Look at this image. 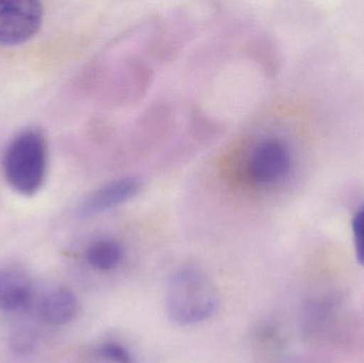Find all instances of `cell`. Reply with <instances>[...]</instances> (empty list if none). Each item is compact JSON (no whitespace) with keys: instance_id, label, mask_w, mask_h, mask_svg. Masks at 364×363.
Returning a JSON list of instances; mask_svg holds the SVG:
<instances>
[{"instance_id":"4","label":"cell","mask_w":364,"mask_h":363,"mask_svg":"<svg viewBox=\"0 0 364 363\" xmlns=\"http://www.w3.org/2000/svg\"><path fill=\"white\" fill-rule=\"evenodd\" d=\"M44 16L42 4L34 0H0V45L15 46L36 36Z\"/></svg>"},{"instance_id":"7","label":"cell","mask_w":364,"mask_h":363,"mask_svg":"<svg viewBox=\"0 0 364 363\" xmlns=\"http://www.w3.org/2000/svg\"><path fill=\"white\" fill-rule=\"evenodd\" d=\"M78 313V300L66 287L51 289L38 303V315L47 325L62 326L70 323Z\"/></svg>"},{"instance_id":"8","label":"cell","mask_w":364,"mask_h":363,"mask_svg":"<svg viewBox=\"0 0 364 363\" xmlns=\"http://www.w3.org/2000/svg\"><path fill=\"white\" fill-rule=\"evenodd\" d=\"M124 249L114 239L104 238L94 241L87 246L85 259L94 270L109 272L119 266L123 260Z\"/></svg>"},{"instance_id":"2","label":"cell","mask_w":364,"mask_h":363,"mask_svg":"<svg viewBox=\"0 0 364 363\" xmlns=\"http://www.w3.org/2000/svg\"><path fill=\"white\" fill-rule=\"evenodd\" d=\"M4 178L21 195H34L46 177L47 145L36 128L23 130L13 138L2 159Z\"/></svg>"},{"instance_id":"10","label":"cell","mask_w":364,"mask_h":363,"mask_svg":"<svg viewBox=\"0 0 364 363\" xmlns=\"http://www.w3.org/2000/svg\"><path fill=\"white\" fill-rule=\"evenodd\" d=\"M353 232L357 259L364 266V204L357 211L353 220Z\"/></svg>"},{"instance_id":"3","label":"cell","mask_w":364,"mask_h":363,"mask_svg":"<svg viewBox=\"0 0 364 363\" xmlns=\"http://www.w3.org/2000/svg\"><path fill=\"white\" fill-rule=\"evenodd\" d=\"M292 168V155L286 143L267 138L252 146L246 161L248 176L259 185H273L284 180Z\"/></svg>"},{"instance_id":"1","label":"cell","mask_w":364,"mask_h":363,"mask_svg":"<svg viewBox=\"0 0 364 363\" xmlns=\"http://www.w3.org/2000/svg\"><path fill=\"white\" fill-rule=\"evenodd\" d=\"M218 305L215 287L200 271L181 269L171 276L166 291V308L175 323H203L215 313Z\"/></svg>"},{"instance_id":"9","label":"cell","mask_w":364,"mask_h":363,"mask_svg":"<svg viewBox=\"0 0 364 363\" xmlns=\"http://www.w3.org/2000/svg\"><path fill=\"white\" fill-rule=\"evenodd\" d=\"M100 355L111 363H134L130 352L117 342H106L98 350Z\"/></svg>"},{"instance_id":"6","label":"cell","mask_w":364,"mask_h":363,"mask_svg":"<svg viewBox=\"0 0 364 363\" xmlns=\"http://www.w3.org/2000/svg\"><path fill=\"white\" fill-rule=\"evenodd\" d=\"M34 287L28 273L15 266L0 269V310L19 313L31 307Z\"/></svg>"},{"instance_id":"5","label":"cell","mask_w":364,"mask_h":363,"mask_svg":"<svg viewBox=\"0 0 364 363\" xmlns=\"http://www.w3.org/2000/svg\"><path fill=\"white\" fill-rule=\"evenodd\" d=\"M142 183L136 177H122L102 185L91 194L79 208L82 217H94L125 204L138 195Z\"/></svg>"}]
</instances>
